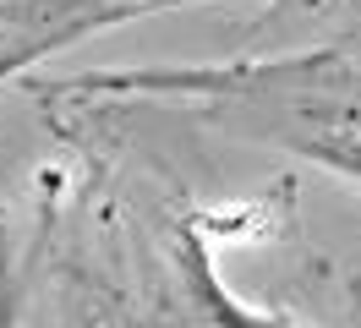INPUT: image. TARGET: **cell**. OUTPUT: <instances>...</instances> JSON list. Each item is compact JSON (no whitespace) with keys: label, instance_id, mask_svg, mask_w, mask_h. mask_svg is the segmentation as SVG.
Masks as SVG:
<instances>
[{"label":"cell","instance_id":"obj_1","mask_svg":"<svg viewBox=\"0 0 361 328\" xmlns=\"http://www.w3.org/2000/svg\"><path fill=\"white\" fill-rule=\"evenodd\" d=\"M203 296H208V328H290V323H279V317H269V312L235 306L230 296H219L208 279H203Z\"/></svg>","mask_w":361,"mask_h":328},{"label":"cell","instance_id":"obj_2","mask_svg":"<svg viewBox=\"0 0 361 328\" xmlns=\"http://www.w3.org/2000/svg\"><path fill=\"white\" fill-rule=\"evenodd\" d=\"M0 328H11V301L0 296Z\"/></svg>","mask_w":361,"mask_h":328}]
</instances>
